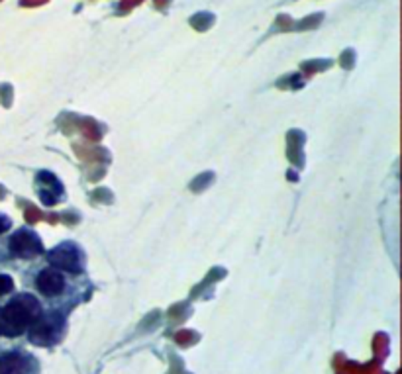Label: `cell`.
<instances>
[{"label": "cell", "mask_w": 402, "mask_h": 374, "mask_svg": "<svg viewBox=\"0 0 402 374\" xmlns=\"http://www.w3.org/2000/svg\"><path fill=\"white\" fill-rule=\"evenodd\" d=\"M41 314V304L32 294H20L0 309V331L10 337L22 335Z\"/></svg>", "instance_id": "6da1fadb"}, {"label": "cell", "mask_w": 402, "mask_h": 374, "mask_svg": "<svg viewBox=\"0 0 402 374\" xmlns=\"http://www.w3.org/2000/svg\"><path fill=\"white\" fill-rule=\"evenodd\" d=\"M9 247L10 251L14 253L16 257H22V259H32L43 251L41 239L32 229H18L16 233L10 237Z\"/></svg>", "instance_id": "277c9868"}, {"label": "cell", "mask_w": 402, "mask_h": 374, "mask_svg": "<svg viewBox=\"0 0 402 374\" xmlns=\"http://www.w3.org/2000/svg\"><path fill=\"white\" fill-rule=\"evenodd\" d=\"M10 229V220L6 216H0V233H4V231H9Z\"/></svg>", "instance_id": "ba28073f"}, {"label": "cell", "mask_w": 402, "mask_h": 374, "mask_svg": "<svg viewBox=\"0 0 402 374\" xmlns=\"http://www.w3.org/2000/svg\"><path fill=\"white\" fill-rule=\"evenodd\" d=\"M65 329V319L59 312H48V314H40L33 319V324L28 327V337L33 345H41V347H51L61 339Z\"/></svg>", "instance_id": "7a4b0ae2"}, {"label": "cell", "mask_w": 402, "mask_h": 374, "mask_svg": "<svg viewBox=\"0 0 402 374\" xmlns=\"http://www.w3.org/2000/svg\"><path fill=\"white\" fill-rule=\"evenodd\" d=\"M65 288V278L58 269H48L38 275V290L45 296H58Z\"/></svg>", "instance_id": "5b68a950"}, {"label": "cell", "mask_w": 402, "mask_h": 374, "mask_svg": "<svg viewBox=\"0 0 402 374\" xmlns=\"http://www.w3.org/2000/svg\"><path fill=\"white\" fill-rule=\"evenodd\" d=\"M0 374H32V365L20 353H4L0 355Z\"/></svg>", "instance_id": "8992f818"}, {"label": "cell", "mask_w": 402, "mask_h": 374, "mask_svg": "<svg viewBox=\"0 0 402 374\" xmlns=\"http://www.w3.org/2000/svg\"><path fill=\"white\" fill-rule=\"evenodd\" d=\"M0 334H2V331H0Z\"/></svg>", "instance_id": "9c48e42d"}, {"label": "cell", "mask_w": 402, "mask_h": 374, "mask_svg": "<svg viewBox=\"0 0 402 374\" xmlns=\"http://www.w3.org/2000/svg\"><path fill=\"white\" fill-rule=\"evenodd\" d=\"M14 290V280L9 275H0V296H6Z\"/></svg>", "instance_id": "52a82bcc"}, {"label": "cell", "mask_w": 402, "mask_h": 374, "mask_svg": "<svg viewBox=\"0 0 402 374\" xmlns=\"http://www.w3.org/2000/svg\"><path fill=\"white\" fill-rule=\"evenodd\" d=\"M48 260L53 269L67 270V273H81L82 270V255L79 247L73 243H61L55 249L48 253Z\"/></svg>", "instance_id": "3957f363"}]
</instances>
